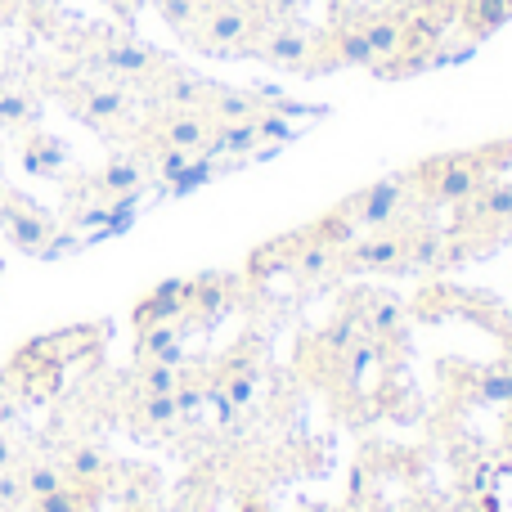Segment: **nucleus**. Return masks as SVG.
<instances>
[{
  "instance_id": "18",
  "label": "nucleus",
  "mask_w": 512,
  "mask_h": 512,
  "mask_svg": "<svg viewBox=\"0 0 512 512\" xmlns=\"http://www.w3.org/2000/svg\"><path fill=\"white\" fill-rule=\"evenodd\" d=\"M216 117H225V122H248L252 117V99L248 95H234V90H216Z\"/></svg>"
},
{
  "instance_id": "3",
  "label": "nucleus",
  "mask_w": 512,
  "mask_h": 512,
  "mask_svg": "<svg viewBox=\"0 0 512 512\" xmlns=\"http://www.w3.org/2000/svg\"><path fill=\"white\" fill-rule=\"evenodd\" d=\"M248 36H252V18H248V9H239V5H216V9H207V45L212 50H234V45H248Z\"/></svg>"
},
{
  "instance_id": "2",
  "label": "nucleus",
  "mask_w": 512,
  "mask_h": 512,
  "mask_svg": "<svg viewBox=\"0 0 512 512\" xmlns=\"http://www.w3.org/2000/svg\"><path fill=\"white\" fill-rule=\"evenodd\" d=\"M189 297H194V283L185 279H171L162 283L158 292H149V297L140 301V310H135V328H158V324H171V319L180 315V310L189 306Z\"/></svg>"
},
{
  "instance_id": "27",
  "label": "nucleus",
  "mask_w": 512,
  "mask_h": 512,
  "mask_svg": "<svg viewBox=\"0 0 512 512\" xmlns=\"http://www.w3.org/2000/svg\"><path fill=\"white\" fill-rule=\"evenodd\" d=\"M36 512H81V495H72L68 486H59L54 495H45L41 504H36Z\"/></svg>"
},
{
  "instance_id": "32",
  "label": "nucleus",
  "mask_w": 512,
  "mask_h": 512,
  "mask_svg": "<svg viewBox=\"0 0 512 512\" xmlns=\"http://www.w3.org/2000/svg\"><path fill=\"white\" fill-rule=\"evenodd\" d=\"M18 495V481H9V477H0V499H14Z\"/></svg>"
},
{
  "instance_id": "28",
  "label": "nucleus",
  "mask_w": 512,
  "mask_h": 512,
  "mask_svg": "<svg viewBox=\"0 0 512 512\" xmlns=\"http://www.w3.org/2000/svg\"><path fill=\"white\" fill-rule=\"evenodd\" d=\"M189 162H194V153H180V149H167V158H162V180H171L176 185L180 176L189 171Z\"/></svg>"
},
{
  "instance_id": "15",
  "label": "nucleus",
  "mask_w": 512,
  "mask_h": 512,
  "mask_svg": "<svg viewBox=\"0 0 512 512\" xmlns=\"http://www.w3.org/2000/svg\"><path fill=\"white\" fill-rule=\"evenodd\" d=\"M126 113V95L122 90H90L86 99V117H95V122H113V117Z\"/></svg>"
},
{
  "instance_id": "31",
  "label": "nucleus",
  "mask_w": 512,
  "mask_h": 512,
  "mask_svg": "<svg viewBox=\"0 0 512 512\" xmlns=\"http://www.w3.org/2000/svg\"><path fill=\"white\" fill-rule=\"evenodd\" d=\"M481 391H486V400H512V382L508 378H486L481 382Z\"/></svg>"
},
{
  "instance_id": "9",
  "label": "nucleus",
  "mask_w": 512,
  "mask_h": 512,
  "mask_svg": "<svg viewBox=\"0 0 512 512\" xmlns=\"http://www.w3.org/2000/svg\"><path fill=\"white\" fill-rule=\"evenodd\" d=\"M463 18H468V27L477 36H486L512 18V0H468V5H463Z\"/></svg>"
},
{
  "instance_id": "24",
  "label": "nucleus",
  "mask_w": 512,
  "mask_h": 512,
  "mask_svg": "<svg viewBox=\"0 0 512 512\" xmlns=\"http://www.w3.org/2000/svg\"><path fill=\"white\" fill-rule=\"evenodd\" d=\"M144 418H149V423L153 427H167V423H176V400H171V396H149V400H144Z\"/></svg>"
},
{
  "instance_id": "5",
  "label": "nucleus",
  "mask_w": 512,
  "mask_h": 512,
  "mask_svg": "<svg viewBox=\"0 0 512 512\" xmlns=\"http://www.w3.org/2000/svg\"><path fill=\"white\" fill-rule=\"evenodd\" d=\"M0 225H5L9 239H14L23 252H41L45 243H50V225H45V216L27 212L23 203H0Z\"/></svg>"
},
{
  "instance_id": "22",
  "label": "nucleus",
  "mask_w": 512,
  "mask_h": 512,
  "mask_svg": "<svg viewBox=\"0 0 512 512\" xmlns=\"http://www.w3.org/2000/svg\"><path fill=\"white\" fill-rule=\"evenodd\" d=\"M481 212L490 221H512V185H495L486 198H481Z\"/></svg>"
},
{
  "instance_id": "30",
  "label": "nucleus",
  "mask_w": 512,
  "mask_h": 512,
  "mask_svg": "<svg viewBox=\"0 0 512 512\" xmlns=\"http://www.w3.org/2000/svg\"><path fill=\"white\" fill-rule=\"evenodd\" d=\"M27 99L23 95H0V122H27Z\"/></svg>"
},
{
  "instance_id": "33",
  "label": "nucleus",
  "mask_w": 512,
  "mask_h": 512,
  "mask_svg": "<svg viewBox=\"0 0 512 512\" xmlns=\"http://www.w3.org/2000/svg\"><path fill=\"white\" fill-rule=\"evenodd\" d=\"M418 0H387V9H414Z\"/></svg>"
},
{
  "instance_id": "25",
  "label": "nucleus",
  "mask_w": 512,
  "mask_h": 512,
  "mask_svg": "<svg viewBox=\"0 0 512 512\" xmlns=\"http://www.w3.org/2000/svg\"><path fill=\"white\" fill-rule=\"evenodd\" d=\"M63 486V477L54 468H32L27 472V490H32L36 499H45V495H54V490Z\"/></svg>"
},
{
  "instance_id": "14",
  "label": "nucleus",
  "mask_w": 512,
  "mask_h": 512,
  "mask_svg": "<svg viewBox=\"0 0 512 512\" xmlns=\"http://www.w3.org/2000/svg\"><path fill=\"white\" fill-rule=\"evenodd\" d=\"M486 512H512V463L486 477Z\"/></svg>"
},
{
  "instance_id": "26",
  "label": "nucleus",
  "mask_w": 512,
  "mask_h": 512,
  "mask_svg": "<svg viewBox=\"0 0 512 512\" xmlns=\"http://www.w3.org/2000/svg\"><path fill=\"white\" fill-rule=\"evenodd\" d=\"M158 9H162V18H167L171 27H185L189 18L198 14V0H158Z\"/></svg>"
},
{
  "instance_id": "4",
  "label": "nucleus",
  "mask_w": 512,
  "mask_h": 512,
  "mask_svg": "<svg viewBox=\"0 0 512 512\" xmlns=\"http://www.w3.org/2000/svg\"><path fill=\"white\" fill-rule=\"evenodd\" d=\"M432 189H436V198H445V203H463V198H472L481 189L477 162H468V158L436 162L432 167Z\"/></svg>"
},
{
  "instance_id": "12",
  "label": "nucleus",
  "mask_w": 512,
  "mask_h": 512,
  "mask_svg": "<svg viewBox=\"0 0 512 512\" xmlns=\"http://www.w3.org/2000/svg\"><path fill=\"white\" fill-rule=\"evenodd\" d=\"M400 243L396 239H373V243H360L355 248V265H364V270H378V265H396L400 261Z\"/></svg>"
},
{
  "instance_id": "6",
  "label": "nucleus",
  "mask_w": 512,
  "mask_h": 512,
  "mask_svg": "<svg viewBox=\"0 0 512 512\" xmlns=\"http://www.w3.org/2000/svg\"><path fill=\"white\" fill-rule=\"evenodd\" d=\"M167 144L171 149H180V153H194V158H207V149H212V140H216V131L207 126V117H198V113H180V117H171L167 122Z\"/></svg>"
},
{
  "instance_id": "11",
  "label": "nucleus",
  "mask_w": 512,
  "mask_h": 512,
  "mask_svg": "<svg viewBox=\"0 0 512 512\" xmlns=\"http://www.w3.org/2000/svg\"><path fill=\"white\" fill-rule=\"evenodd\" d=\"M23 167L32 171V176H54V171L63 167V144L59 140H36L32 149H27Z\"/></svg>"
},
{
  "instance_id": "29",
  "label": "nucleus",
  "mask_w": 512,
  "mask_h": 512,
  "mask_svg": "<svg viewBox=\"0 0 512 512\" xmlns=\"http://www.w3.org/2000/svg\"><path fill=\"white\" fill-rule=\"evenodd\" d=\"M409 256H414L418 265H436V261H445V243L441 239H418L414 248H409Z\"/></svg>"
},
{
  "instance_id": "13",
  "label": "nucleus",
  "mask_w": 512,
  "mask_h": 512,
  "mask_svg": "<svg viewBox=\"0 0 512 512\" xmlns=\"http://www.w3.org/2000/svg\"><path fill=\"white\" fill-rule=\"evenodd\" d=\"M104 63L113 72H131V77H135V72H149L153 59H149V50H140V45H108Z\"/></svg>"
},
{
  "instance_id": "7",
  "label": "nucleus",
  "mask_w": 512,
  "mask_h": 512,
  "mask_svg": "<svg viewBox=\"0 0 512 512\" xmlns=\"http://www.w3.org/2000/svg\"><path fill=\"white\" fill-rule=\"evenodd\" d=\"M396 198H400L396 180H382V185H373L369 194L355 203V225H387L391 212H396Z\"/></svg>"
},
{
  "instance_id": "20",
  "label": "nucleus",
  "mask_w": 512,
  "mask_h": 512,
  "mask_svg": "<svg viewBox=\"0 0 512 512\" xmlns=\"http://www.w3.org/2000/svg\"><path fill=\"white\" fill-rule=\"evenodd\" d=\"M167 95H171V104H180V108H189V113H198V104H203L207 86H203V81H194V77H176V81L167 86Z\"/></svg>"
},
{
  "instance_id": "17",
  "label": "nucleus",
  "mask_w": 512,
  "mask_h": 512,
  "mask_svg": "<svg viewBox=\"0 0 512 512\" xmlns=\"http://www.w3.org/2000/svg\"><path fill=\"white\" fill-rule=\"evenodd\" d=\"M337 59H342V63H355V68L373 63V50H369V41H364L360 27H355V32H342V41H337Z\"/></svg>"
},
{
  "instance_id": "34",
  "label": "nucleus",
  "mask_w": 512,
  "mask_h": 512,
  "mask_svg": "<svg viewBox=\"0 0 512 512\" xmlns=\"http://www.w3.org/2000/svg\"><path fill=\"white\" fill-rule=\"evenodd\" d=\"M5 463H9V445L0 441V468H5Z\"/></svg>"
},
{
  "instance_id": "8",
  "label": "nucleus",
  "mask_w": 512,
  "mask_h": 512,
  "mask_svg": "<svg viewBox=\"0 0 512 512\" xmlns=\"http://www.w3.org/2000/svg\"><path fill=\"white\" fill-rule=\"evenodd\" d=\"M360 32H364V41H369V50H373V63L396 59V54L405 50V27H400L396 18H373V23H364Z\"/></svg>"
},
{
  "instance_id": "16",
  "label": "nucleus",
  "mask_w": 512,
  "mask_h": 512,
  "mask_svg": "<svg viewBox=\"0 0 512 512\" xmlns=\"http://www.w3.org/2000/svg\"><path fill=\"white\" fill-rule=\"evenodd\" d=\"M104 189L131 198L135 189H140V167H135V162H113V167L104 171Z\"/></svg>"
},
{
  "instance_id": "35",
  "label": "nucleus",
  "mask_w": 512,
  "mask_h": 512,
  "mask_svg": "<svg viewBox=\"0 0 512 512\" xmlns=\"http://www.w3.org/2000/svg\"><path fill=\"white\" fill-rule=\"evenodd\" d=\"M248 512H261V508H248Z\"/></svg>"
},
{
  "instance_id": "10",
  "label": "nucleus",
  "mask_w": 512,
  "mask_h": 512,
  "mask_svg": "<svg viewBox=\"0 0 512 512\" xmlns=\"http://www.w3.org/2000/svg\"><path fill=\"white\" fill-rule=\"evenodd\" d=\"M265 54H270V63H279V68H301L310 54V41L301 32H274L270 41H265Z\"/></svg>"
},
{
  "instance_id": "1",
  "label": "nucleus",
  "mask_w": 512,
  "mask_h": 512,
  "mask_svg": "<svg viewBox=\"0 0 512 512\" xmlns=\"http://www.w3.org/2000/svg\"><path fill=\"white\" fill-rule=\"evenodd\" d=\"M95 342H99L95 328H63V333L36 337L23 355H32V360H41V364H54V369H68V364L86 360V355L95 351Z\"/></svg>"
},
{
  "instance_id": "23",
  "label": "nucleus",
  "mask_w": 512,
  "mask_h": 512,
  "mask_svg": "<svg viewBox=\"0 0 512 512\" xmlns=\"http://www.w3.org/2000/svg\"><path fill=\"white\" fill-rule=\"evenodd\" d=\"M99 472H104V454L90 450V445H81V450L72 454V477L90 481V477H99Z\"/></svg>"
},
{
  "instance_id": "21",
  "label": "nucleus",
  "mask_w": 512,
  "mask_h": 512,
  "mask_svg": "<svg viewBox=\"0 0 512 512\" xmlns=\"http://www.w3.org/2000/svg\"><path fill=\"white\" fill-rule=\"evenodd\" d=\"M369 328H373V333H396V328H400V306H396V301H391V297L373 301V306H369Z\"/></svg>"
},
{
  "instance_id": "19",
  "label": "nucleus",
  "mask_w": 512,
  "mask_h": 512,
  "mask_svg": "<svg viewBox=\"0 0 512 512\" xmlns=\"http://www.w3.org/2000/svg\"><path fill=\"white\" fill-rule=\"evenodd\" d=\"M144 387H149V396H171V391L180 387V369L176 364H149V373H144Z\"/></svg>"
}]
</instances>
